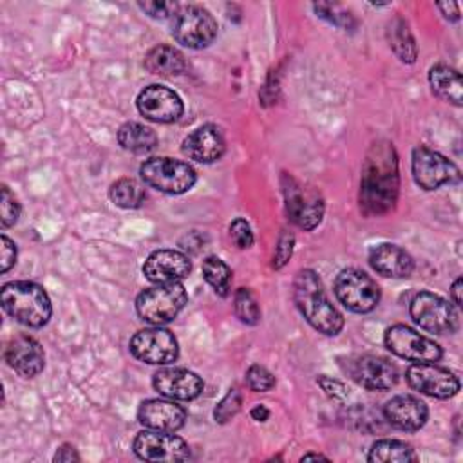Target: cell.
Instances as JSON below:
<instances>
[{"label": "cell", "mask_w": 463, "mask_h": 463, "mask_svg": "<svg viewBox=\"0 0 463 463\" xmlns=\"http://www.w3.org/2000/svg\"><path fill=\"white\" fill-rule=\"evenodd\" d=\"M400 175L398 156L389 141L371 145L360 181V208L365 215H383L391 212L398 199Z\"/></svg>", "instance_id": "1"}, {"label": "cell", "mask_w": 463, "mask_h": 463, "mask_svg": "<svg viewBox=\"0 0 463 463\" xmlns=\"http://www.w3.org/2000/svg\"><path fill=\"white\" fill-rule=\"evenodd\" d=\"M293 298L298 311L317 331L335 336L344 327L340 311L329 302L322 280L313 269H300L295 275Z\"/></svg>", "instance_id": "2"}, {"label": "cell", "mask_w": 463, "mask_h": 463, "mask_svg": "<svg viewBox=\"0 0 463 463\" xmlns=\"http://www.w3.org/2000/svg\"><path fill=\"white\" fill-rule=\"evenodd\" d=\"M2 307L16 322L29 327H42L49 322L52 307L45 289L29 280L7 282L0 293Z\"/></svg>", "instance_id": "3"}, {"label": "cell", "mask_w": 463, "mask_h": 463, "mask_svg": "<svg viewBox=\"0 0 463 463\" xmlns=\"http://www.w3.org/2000/svg\"><path fill=\"white\" fill-rule=\"evenodd\" d=\"M186 300L188 295L181 282L157 284L137 295L136 311L145 322L161 326L174 320L184 307Z\"/></svg>", "instance_id": "4"}, {"label": "cell", "mask_w": 463, "mask_h": 463, "mask_svg": "<svg viewBox=\"0 0 463 463\" xmlns=\"http://www.w3.org/2000/svg\"><path fill=\"white\" fill-rule=\"evenodd\" d=\"M141 179L165 194H184L195 184V170L184 163L172 157H152L146 159L141 168Z\"/></svg>", "instance_id": "5"}, {"label": "cell", "mask_w": 463, "mask_h": 463, "mask_svg": "<svg viewBox=\"0 0 463 463\" xmlns=\"http://www.w3.org/2000/svg\"><path fill=\"white\" fill-rule=\"evenodd\" d=\"M172 34L184 47L203 49L217 36V22L201 5H183L174 14Z\"/></svg>", "instance_id": "6"}, {"label": "cell", "mask_w": 463, "mask_h": 463, "mask_svg": "<svg viewBox=\"0 0 463 463\" xmlns=\"http://www.w3.org/2000/svg\"><path fill=\"white\" fill-rule=\"evenodd\" d=\"M411 317L425 331L445 335L456 333L459 327V317L452 304H449L439 295L430 291H420L411 300Z\"/></svg>", "instance_id": "7"}, {"label": "cell", "mask_w": 463, "mask_h": 463, "mask_svg": "<svg viewBox=\"0 0 463 463\" xmlns=\"http://www.w3.org/2000/svg\"><path fill=\"white\" fill-rule=\"evenodd\" d=\"M286 212L293 224L302 230H313L324 215V201L315 188H307L291 175L282 177Z\"/></svg>", "instance_id": "8"}, {"label": "cell", "mask_w": 463, "mask_h": 463, "mask_svg": "<svg viewBox=\"0 0 463 463\" xmlns=\"http://www.w3.org/2000/svg\"><path fill=\"white\" fill-rule=\"evenodd\" d=\"M335 295L353 313H369L380 302V289L376 282L356 268L338 273L335 280Z\"/></svg>", "instance_id": "9"}, {"label": "cell", "mask_w": 463, "mask_h": 463, "mask_svg": "<svg viewBox=\"0 0 463 463\" xmlns=\"http://www.w3.org/2000/svg\"><path fill=\"white\" fill-rule=\"evenodd\" d=\"M385 345L391 353L412 364L438 362L443 354L441 347L434 340L416 333L403 324L391 326L385 331Z\"/></svg>", "instance_id": "10"}, {"label": "cell", "mask_w": 463, "mask_h": 463, "mask_svg": "<svg viewBox=\"0 0 463 463\" xmlns=\"http://www.w3.org/2000/svg\"><path fill=\"white\" fill-rule=\"evenodd\" d=\"M412 175L423 190H436L441 184L459 181L458 166L436 150L418 146L412 150Z\"/></svg>", "instance_id": "11"}, {"label": "cell", "mask_w": 463, "mask_h": 463, "mask_svg": "<svg viewBox=\"0 0 463 463\" xmlns=\"http://www.w3.org/2000/svg\"><path fill=\"white\" fill-rule=\"evenodd\" d=\"M130 353L150 365H166L179 354L175 336L165 327H148L130 338Z\"/></svg>", "instance_id": "12"}, {"label": "cell", "mask_w": 463, "mask_h": 463, "mask_svg": "<svg viewBox=\"0 0 463 463\" xmlns=\"http://www.w3.org/2000/svg\"><path fill=\"white\" fill-rule=\"evenodd\" d=\"M134 452L145 461L175 463L190 458L188 443L174 432L143 430L134 439Z\"/></svg>", "instance_id": "13"}, {"label": "cell", "mask_w": 463, "mask_h": 463, "mask_svg": "<svg viewBox=\"0 0 463 463\" xmlns=\"http://www.w3.org/2000/svg\"><path fill=\"white\" fill-rule=\"evenodd\" d=\"M405 380L414 391L439 400L452 398L459 391L458 376L452 371L436 365V362L412 364L405 371Z\"/></svg>", "instance_id": "14"}, {"label": "cell", "mask_w": 463, "mask_h": 463, "mask_svg": "<svg viewBox=\"0 0 463 463\" xmlns=\"http://www.w3.org/2000/svg\"><path fill=\"white\" fill-rule=\"evenodd\" d=\"M137 110L141 116L154 123H172L177 121L183 114V101L181 98L168 87L163 85H148L145 87L137 99Z\"/></svg>", "instance_id": "15"}, {"label": "cell", "mask_w": 463, "mask_h": 463, "mask_svg": "<svg viewBox=\"0 0 463 463\" xmlns=\"http://www.w3.org/2000/svg\"><path fill=\"white\" fill-rule=\"evenodd\" d=\"M351 378L365 389L385 391L396 385L398 369L383 356L362 354L351 365Z\"/></svg>", "instance_id": "16"}, {"label": "cell", "mask_w": 463, "mask_h": 463, "mask_svg": "<svg viewBox=\"0 0 463 463\" xmlns=\"http://www.w3.org/2000/svg\"><path fill=\"white\" fill-rule=\"evenodd\" d=\"M4 358L7 365L24 378L40 374L45 365V354L40 342L27 335H18L7 342Z\"/></svg>", "instance_id": "17"}, {"label": "cell", "mask_w": 463, "mask_h": 463, "mask_svg": "<svg viewBox=\"0 0 463 463\" xmlns=\"http://www.w3.org/2000/svg\"><path fill=\"white\" fill-rule=\"evenodd\" d=\"M152 385L159 394L170 400H194L204 389L203 380L183 367L159 369L152 378Z\"/></svg>", "instance_id": "18"}, {"label": "cell", "mask_w": 463, "mask_h": 463, "mask_svg": "<svg viewBox=\"0 0 463 463\" xmlns=\"http://www.w3.org/2000/svg\"><path fill=\"white\" fill-rule=\"evenodd\" d=\"M143 273L156 284L179 282L190 273V260L177 250H156L145 260Z\"/></svg>", "instance_id": "19"}, {"label": "cell", "mask_w": 463, "mask_h": 463, "mask_svg": "<svg viewBox=\"0 0 463 463\" xmlns=\"http://www.w3.org/2000/svg\"><path fill=\"white\" fill-rule=\"evenodd\" d=\"M383 416L392 427L405 432H414L427 423L429 409L416 396L398 394L383 405Z\"/></svg>", "instance_id": "20"}, {"label": "cell", "mask_w": 463, "mask_h": 463, "mask_svg": "<svg viewBox=\"0 0 463 463\" xmlns=\"http://www.w3.org/2000/svg\"><path fill=\"white\" fill-rule=\"evenodd\" d=\"M226 141L219 127L206 123L197 127L183 141V154L197 163H213L222 157Z\"/></svg>", "instance_id": "21"}, {"label": "cell", "mask_w": 463, "mask_h": 463, "mask_svg": "<svg viewBox=\"0 0 463 463\" xmlns=\"http://www.w3.org/2000/svg\"><path fill=\"white\" fill-rule=\"evenodd\" d=\"M137 420L143 427L161 432H175L186 421V411L175 402L146 400L139 405Z\"/></svg>", "instance_id": "22"}, {"label": "cell", "mask_w": 463, "mask_h": 463, "mask_svg": "<svg viewBox=\"0 0 463 463\" xmlns=\"http://www.w3.org/2000/svg\"><path fill=\"white\" fill-rule=\"evenodd\" d=\"M369 264L376 273L392 279L409 277L414 269L412 257L400 246L389 242L378 244L369 251Z\"/></svg>", "instance_id": "23"}, {"label": "cell", "mask_w": 463, "mask_h": 463, "mask_svg": "<svg viewBox=\"0 0 463 463\" xmlns=\"http://www.w3.org/2000/svg\"><path fill=\"white\" fill-rule=\"evenodd\" d=\"M429 83L432 92L441 98L443 101L461 105L463 103V85H461V76L456 69L438 63L429 71Z\"/></svg>", "instance_id": "24"}, {"label": "cell", "mask_w": 463, "mask_h": 463, "mask_svg": "<svg viewBox=\"0 0 463 463\" xmlns=\"http://www.w3.org/2000/svg\"><path fill=\"white\" fill-rule=\"evenodd\" d=\"M145 67L152 74L172 78L186 71V60L175 47L157 45L146 52Z\"/></svg>", "instance_id": "25"}, {"label": "cell", "mask_w": 463, "mask_h": 463, "mask_svg": "<svg viewBox=\"0 0 463 463\" xmlns=\"http://www.w3.org/2000/svg\"><path fill=\"white\" fill-rule=\"evenodd\" d=\"M118 141L128 152L145 154V152H150L152 148H156L157 136L150 127L136 123V121H128L119 127Z\"/></svg>", "instance_id": "26"}, {"label": "cell", "mask_w": 463, "mask_h": 463, "mask_svg": "<svg viewBox=\"0 0 463 463\" xmlns=\"http://www.w3.org/2000/svg\"><path fill=\"white\" fill-rule=\"evenodd\" d=\"M367 459L371 463H407L416 461L414 449L400 439H380L373 443Z\"/></svg>", "instance_id": "27"}, {"label": "cell", "mask_w": 463, "mask_h": 463, "mask_svg": "<svg viewBox=\"0 0 463 463\" xmlns=\"http://www.w3.org/2000/svg\"><path fill=\"white\" fill-rule=\"evenodd\" d=\"M389 43L394 51V54L403 61V63H414L418 56V49L414 43V38L409 31V25L402 18H394L387 29Z\"/></svg>", "instance_id": "28"}, {"label": "cell", "mask_w": 463, "mask_h": 463, "mask_svg": "<svg viewBox=\"0 0 463 463\" xmlns=\"http://www.w3.org/2000/svg\"><path fill=\"white\" fill-rule=\"evenodd\" d=\"M146 194L145 188L128 177L118 179L112 186H110V199L116 206L121 208H137L143 204Z\"/></svg>", "instance_id": "29"}, {"label": "cell", "mask_w": 463, "mask_h": 463, "mask_svg": "<svg viewBox=\"0 0 463 463\" xmlns=\"http://www.w3.org/2000/svg\"><path fill=\"white\" fill-rule=\"evenodd\" d=\"M203 275L204 280L219 293L221 297H226L230 293L232 286V269L226 266L224 260H221L215 255H210L203 260Z\"/></svg>", "instance_id": "30"}, {"label": "cell", "mask_w": 463, "mask_h": 463, "mask_svg": "<svg viewBox=\"0 0 463 463\" xmlns=\"http://www.w3.org/2000/svg\"><path fill=\"white\" fill-rule=\"evenodd\" d=\"M233 307H235L237 318L248 326H255L260 320L259 302H257L255 295L246 288L237 289L235 298H233Z\"/></svg>", "instance_id": "31"}, {"label": "cell", "mask_w": 463, "mask_h": 463, "mask_svg": "<svg viewBox=\"0 0 463 463\" xmlns=\"http://www.w3.org/2000/svg\"><path fill=\"white\" fill-rule=\"evenodd\" d=\"M246 383L255 392H266L275 387V376L266 367L253 364L246 371Z\"/></svg>", "instance_id": "32"}, {"label": "cell", "mask_w": 463, "mask_h": 463, "mask_svg": "<svg viewBox=\"0 0 463 463\" xmlns=\"http://www.w3.org/2000/svg\"><path fill=\"white\" fill-rule=\"evenodd\" d=\"M241 392L237 389H230L228 394L219 402V405L213 411V418L219 423H226L228 420H232L239 409H241Z\"/></svg>", "instance_id": "33"}, {"label": "cell", "mask_w": 463, "mask_h": 463, "mask_svg": "<svg viewBox=\"0 0 463 463\" xmlns=\"http://www.w3.org/2000/svg\"><path fill=\"white\" fill-rule=\"evenodd\" d=\"M20 217V203L9 192L7 186H2V199H0V221L2 226H13Z\"/></svg>", "instance_id": "34"}, {"label": "cell", "mask_w": 463, "mask_h": 463, "mask_svg": "<svg viewBox=\"0 0 463 463\" xmlns=\"http://www.w3.org/2000/svg\"><path fill=\"white\" fill-rule=\"evenodd\" d=\"M230 239L241 250H246L253 244V232L246 219L239 217L230 224Z\"/></svg>", "instance_id": "35"}, {"label": "cell", "mask_w": 463, "mask_h": 463, "mask_svg": "<svg viewBox=\"0 0 463 463\" xmlns=\"http://www.w3.org/2000/svg\"><path fill=\"white\" fill-rule=\"evenodd\" d=\"M139 7L152 18H166L179 9L174 2H139Z\"/></svg>", "instance_id": "36"}, {"label": "cell", "mask_w": 463, "mask_h": 463, "mask_svg": "<svg viewBox=\"0 0 463 463\" xmlns=\"http://www.w3.org/2000/svg\"><path fill=\"white\" fill-rule=\"evenodd\" d=\"M293 253V235L291 233H282L275 250V257H273V266L279 269L282 268L289 257Z\"/></svg>", "instance_id": "37"}, {"label": "cell", "mask_w": 463, "mask_h": 463, "mask_svg": "<svg viewBox=\"0 0 463 463\" xmlns=\"http://www.w3.org/2000/svg\"><path fill=\"white\" fill-rule=\"evenodd\" d=\"M0 271L5 273L16 262V244L5 235L0 237Z\"/></svg>", "instance_id": "38"}, {"label": "cell", "mask_w": 463, "mask_h": 463, "mask_svg": "<svg viewBox=\"0 0 463 463\" xmlns=\"http://www.w3.org/2000/svg\"><path fill=\"white\" fill-rule=\"evenodd\" d=\"M317 383L326 391V394L327 396H331V398H345V387H344V383L342 382H338V380H333V378H329V376H318L317 378Z\"/></svg>", "instance_id": "39"}, {"label": "cell", "mask_w": 463, "mask_h": 463, "mask_svg": "<svg viewBox=\"0 0 463 463\" xmlns=\"http://www.w3.org/2000/svg\"><path fill=\"white\" fill-rule=\"evenodd\" d=\"M52 459H54V461H60V463H71V461H80V456H78V452H76V449H74L72 445L65 443V445H61V447L56 450V454H54Z\"/></svg>", "instance_id": "40"}, {"label": "cell", "mask_w": 463, "mask_h": 463, "mask_svg": "<svg viewBox=\"0 0 463 463\" xmlns=\"http://www.w3.org/2000/svg\"><path fill=\"white\" fill-rule=\"evenodd\" d=\"M438 9L443 13L447 20H458L459 18V5L456 2H439Z\"/></svg>", "instance_id": "41"}, {"label": "cell", "mask_w": 463, "mask_h": 463, "mask_svg": "<svg viewBox=\"0 0 463 463\" xmlns=\"http://www.w3.org/2000/svg\"><path fill=\"white\" fill-rule=\"evenodd\" d=\"M461 286H463V280H461V277L459 279H456L454 280V284H452V288H450V295H452V300H454V304L458 306V307H461L463 304V298H461Z\"/></svg>", "instance_id": "42"}, {"label": "cell", "mask_w": 463, "mask_h": 463, "mask_svg": "<svg viewBox=\"0 0 463 463\" xmlns=\"http://www.w3.org/2000/svg\"><path fill=\"white\" fill-rule=\"evenodd\" d=\"M250 416L255 420V421H266L269 418V411L264 407V405H255L251 411H250Z\"/></svg>", "instance_id": "43"}, {"label": "cell", "mask_w": 463, "mask_h": 463, "mask_svg": "<svg viewBox=\"0 0 463 463\" xmlns=\"http://www.w3.org/2000/svg\"><path fill=\"white\" fill-rule=\"evenodd\" d=\"M307 459H326V456H322V454H304L302 461H307Z\"/></svg>", "instance_id": "44"}]
</instances>
